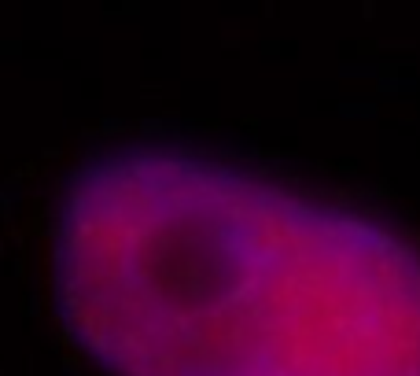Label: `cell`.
<instances>
[{"instance_id":"obj_1","label":"cell","mask_w":420,"mask_h":376,"mask_svg":"<svg viewBox=\"0 0 420 376\" xmlns=\"http://www.w3.org/2000/svg\"><path fill=\"white\" fill-rule=\"evenodd\" d=\"M56 299L111 376H420V248L402 229L173 144L78 166Z\"/></svg>"}]
</instances>
